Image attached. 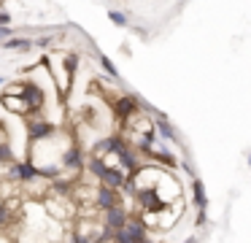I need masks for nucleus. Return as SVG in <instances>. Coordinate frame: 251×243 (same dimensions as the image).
Segmentation results:
<instances>
[{
  "mask_svg": "<svg viewBox=\"0 0 251 243\" xmlns=\"http://www.w3.org/2000/svg\"><path fill=\"white\" fill-rule=\"evenodd\" d=\"M114 241H125V243H132V241H146V224L138 219H127V224L116 232Z\"/></svg>",
  "mask_w": 251,
  "mask_h": 243,
  "instance_id": "f257e3e1",
  "label": "nucleus"
},
{
  "mask_svg": "<svg viewBox=\"0 0 251 243\" xmlns=\"http://www.w3.org/2000/svg\"><path fill=\"white\" fill-rule=\"evenodd\" d=\"M19 97L30 106V111H35V108L44 106V92H41L35 84H25L22 89H19Z\"/></svg>",
  "mask_w": 251,
  "mask_h": 243,
  "instance_id": "f03ea898",
  "label": "nucleus"
},
{
  "mask_svg": "<svg viewBox=\"0 0 251 243\" xmlns=\"http://www.w3.org/2000/svg\"><path fill=\"white\" fill-rule=\"evenodd\" d=\"M95 203H98L103 211H108V208H114V205H119V200H116V189L108 187V184L98 187V192H95Z\"/></svg>",
  "mask_w": 251,
  "mask_h": 243,
  "instance_id": "7ed1b4c3",
  "label": "nucleus"
},
{
  "mask_svg": "<svg viewBox=\"0 0 251 243\" xmlns=\"http://www.w3.org/2000/svg\"><path fill=\"white\" fill-rule=\"evenodd\" d=\"M11 178H22V181H33L35 176H41V170L33 165V162H17V165L8 170Z\"/></svg>",
  "mask_w": 251,
  "mask_h": 243,
  "instance_id": "20e7f679",
  "label": "nucleus"
},
{
  "mask_svg": "<svg viewBox=\"0 0 251 243\" xmlns=\"http://www.w3.org/2000/svg\"><path fill=\"white\" fill-rule=\"evenodd\" d=\"M54 133V124L44 122V119H30V140H41L46 135Z\"/></svg>",
  "mask_w": 251,
  "mask_h": 243,
  "instance_id": "39448f33",
  "label": "nucleus"
},
{
  "mask_svg": "<svg viewBox=\"0 0 251 243\" xmlns=\"http://www.w3.org/2000/svg\"><path fill=\"white\" fill-rule=\"evenodd\" d=\"M135 108H138L135 97H119V100H116V113H119L122 119H130Z\"/></svg>",
  "mask_w": 251,
  "mask_h": 243,
  "instance_id": "423d86ee",
  "label": "nucleus"
},
{
  "mask_svg": "<svg viewBox=\"0 0 251 243\" xmlns=\"http://www.w3.org/2000/svg\"><path fill=\"white\" fill-rule=\"evenodd\" d=\"M100 181L108 184V187H114V189H122V187L127 184V178H125V173H119V170H114V167H108V173H105Z\"/></svg>",
  "mask_w": 251,
  "mask_h": 243,
  "instance_id": "0eeeda50",
  "label": "nucleus"
},
{
  "mask_svg": "<svg viewBox=\"0 0 251 243\" xmlns=\"http://www.w3.org/2000/svg\"><path fill=\"white\" fill-rule=\"evenodd\" d=\"M192 192H195V205L200 211H205V205H208V197H205V189H202V181H192Z\"/></svg>",
  "mask_w": 251,
  "mask_h": 243,
  "instance_id": "6e6552de",
  "label": "nucleus"
},
{
  "mask_svg": "<svg viewBox=\"0 0 251 243\" xmlns=\"http://www.w3.org/2000/svg\"><path fill=\"white\" fill-rule=\"evenodd\" d=\"M89 170H92L98 178H103L105 173H108V165H105L103 157H92V160H89Z\"/></svg>",
  "mask_w": 251,
  "mask_h": 243,
  "instance_id": "1a4fd4ad",
  "label": "nucleus"
},
{
  "mask_svg": "<svg viewBox=\"0 0 251 243\" xmlns=\"http://www.w3.org/2000/svg\"><path fill=\"white\" fill-rule=\"evenodd\" d=\"M62 162H65V167H78V165H81V151H78V149H68L65 157H62Z\"/></svg>",
  "mask_w": 251,
  "mask_h": 243,
  "instance_id": "9d476101",
  "label": "nucleus"
},
{
  "mask_svg": "<svg viewBox=\"0 0 251 243\" xmlns=\"http://www.w3.org/2000/svg\"><path fill=\"white\" fill-rule=\"evenodd\" d=\"M157 130L162 133L165 140H176V133H173V127L168 124V119H165V116H157Z\"/></svg>",
  "mask_w": 251,
  "mask_h": 243,
  "instance_id": "9b49d317",
  "label": "nucleus"
},
{
  "mask_svg": "<svg viewBox=\"0 0 251 243\" xmlns=\"http://www.w3.org/2000/svg\"><path fill=\"white\" fill-rule=\"evenodd\" d=\"M116 157H119V162L127 167V170H138V162H135V157L130 154L127 149H122V151H116Z\"/></svg>",
  "mask_w": 251,
  "mask_h": 243,
  "instance_id": "f8f14e48",
  "label": "nucleus"
},
{
  "mask_svg": "<svg viewBox=\"0 0 251 243\" xmlns=\"http://www.w3.org/2000/svg\"><path fill=\"white\" fill-rule=\"evenodd\" d=\"M6 49H30L27 38H6Z\"/></svg>",
  "mask_w": 251,
  "mask_h": 243,
  "instance_id": "ddd939ff",
  "label": "nucleus"
},
{
  "mask_svg": "<svg viewBox=\"0 0 251 243\" xmlns=\"http://www.w3.org/2000/svg\"><path fill=\"white\" fill-rule=\"evenodd\" d=\"M100 65L105 68V73H108V76H114V79L119 76V73H116V68H114V62H111L108 57H103V54H100Z\"/></svg>",
  "mask_w": 251,
  "mask_h": 243,
  "instance_id": "4468645a",
  "label": "nucleus"
},
{
  "mask_svg": "<svg viewBox=\"0 0 251 243\" xmlns=\"http://www.w3.org/2000/svg\"><path fill=\"white\" fill-rule=\"evenodd\" d=\"M108 19L114 22V25H127V16L122 14V11H108Z\"/></svg>",
  "mask_w": 251,
  "mask_h": 243,
  "instance_id": "2eb2a0df",
  "label": "nucleus"
},
{
  "mask_svg": "<svg viewBox=\"0 0 251 243\" xmlns=\"http://www.w3.org/2000/svg\"><path fill=\"white\" fill-rule=\"evenodd\" d=\"M11 27H8V25H0V41H6V38H11Z\"/></svg>",
  "mask_w": 251,
  "mask_h": 243,
  "instance_id": "dca6fc26",
  "label": "nucleus"
},
{
  "mask_svg": "<svg viewBox=\"0 0 251 243\" xmlns=\"http://www.w3.org/2000/svg\"><path fill=\"white\" fill-rule=\"evenodd\" d=\"M6 219H8V205H0V227L6 224Z\"/></svg>",
  "mask_w": 251,
  "mask_h": 243,
  "instance_id": "f3484780",
  "label": "nucleus"
},
{
  "mask_svg": "<svg viewBox=\"0 0 251 243\" xmlns=\"http://www.w3.org/2000/svg\"><path fill=\"white\" fill-rule=\"evenodd\" d=\"M8 22H11V16H8L6 11H0V25H8Z\"/></svg>",
  "mask_w": 251,
  "mask_h": 243,
  "instance_id": "a211bd4d",
  "label": "nucleus"
},
{
  "mask_svg": "<svg viewBox=\"0 0 251 243\" xmlns=\"http://www.w3.org/2000/svg\"><path fill=\"white\" fill-rule=\"evenodd\" d=\"M249 165H251V154H249Z\"/></svg>",
  "mask_w": 251,
  "mask_h": 243,
  "instance_id": "6ab92c4d",
  "label": "nucleus"
},
{
  "mask_svg": "<svg viewBox=\"0 0 251 243\" xmlns=\"http://www.w3.org/2000/svg\"><path fill=\"white\" fill-rule=\"evenodd\" d=\"M0 84H3V79H0Z\"/></svg>",
  "mask_w": 251,
  "mask_h": 243,
  "instance_id": "aec40b11",
  "label": "nucleus"
},
{
  "mask_svg": "<svg viewBox=\"0 0 251 243\" xmlns=\"http://www.w3.org/2000/svg\"><path fill=\"white\" fill-rule=\"evenodd\" d=\"M0 3H3V0H0Z\"/></svg>",
  "mask_w": 251,
  "mask_h": 243,
  "instance_id": "412c9836",
  "label": "nucleus"
}]
</instances>
